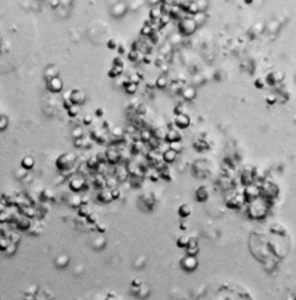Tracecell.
I'll return each mask as SVG.
<instances>
[{
    "mask_svg": "<svg viewBox=\"0 0 296 300\" xmlns=\"http://www.w3.org/2000/svg\"><path fill=\"white\" fill-rule=\"evenodd\" d=\"M197 28V24L192 17H183L178 24V30L181 36L189 37L192 35Z\"/></svg>",
    "mask_w": 296,
    "mask_h": 300,
    "instance_id": "1",
    "label": "cell"
},
{
    "mask_svg": "<svg viewBox=\"0 0 296 300\" xmlns=\"http://www.w3.org/2000/svg\"><path fill=\"white\" fill-rule=\"evenodd\" d=\"M174 124L180 129L187 128L191 124V118L186 114L176 115L174 119Z\"/></svg>",
    "mask_w": 296,
    "mask_h": 300,
    "instance_id": "2",
    "label": "cell"
},
{
    "mask_svg": "<svg viewBox=\"0 0 296 300\" xmlns=\"http://www.w3.org/2000/svg\"><path fill=\"white\" fill-rule=\"evenodd\" d=\"M69 100L74 105H81L85 101V95L82 90H72Z\"/></svg>",
    "mask_w": 296,
    "mask_h": 300,
    "instance_id": "3",
    "label": "cell"
},
{
    "mask_svg": "<svg viewBox=\"0 0 296 300\" xmlns=\"http://www.w3.org/2000/svg\"><path fill=\"white\" fill-rule=\"evenodd\" d=\"M166 140L169 143L174 142V141H181L182 135H181V134L178 130H176V129H170L168 132H166Z\"/></svg>",
    "mask_w": 296,
    "mask_h": 300,
    "instance_id": "4",
    "label": "cell"
},
{
    "mask_svg": "<svg viewBox=\"0 0 296 300\" xmlns=\"http://www.w3.org/2000/svg\"><path fill=\"white\" fill-rule=\"evenodd\" d=\"M197 96L196 90L193 87H187L182 92V97L186 101L193 100Z\"/></svg>",
    "mask_w": 296,
    "mask_h": 300,
    "instance_id": "5",
    "label": "cell"
},
{
    "mask_svg": "<svg viewBox=\"0 0 296 300\" xmlns=\"http://www.w3.org/2000/svg\"><path fill=\"white\" fill-rule=\"evenodd\" d=\"M50 90L54 92H59L62 89V82L58 78V77H54L51 78L50 83H49Z\"/></svg>",
    "mask_w": 296,
    "mask_h": 300,
    "instance_id": "6",
    "label": "cell"
},
{
    "mask_svg": "<svg viewBox=\"0 0 296 300\" xmlns=\"http://www.w3.org/2000/svg\"><path fill=\"white\" fill-rule=\"evenodd\" d=\"M152 136L157 139V140H162V139H166V132L165 131V129L161 127H158L156 128H154L153 132H152Z\"/></svg>",
    "mask_w": 296,
    "mask_h": 300,
    "instance_id": "7",
    "label": "cell"
},
{
    "mask_svg": "<svg viewBox=\"0 0 296 300\" xmlns=\"http://www.w3.org/2000/svg\"><path fill=\"white\" fill-rule=\"evenodd\" d=\"M106 157L110 162H116L119 158V154L116 150L109 149L106 154Z\"/></svg>",
    "mask_w": 296,
    "mask_h": 300,
    "instance_id": "8",
    "label": "cell"
},
{
    "mask_svg": "<svg viewBox=\"0 0 296 300\" xmlns=\"http://www.w3.org/2000/svg\"><path fill=\"white\" fill-rule=\"evenodd\" d=\"M176 154H177V153L176 152H174L173 150H172V149H167L165 153H164V154H163V159H164V161H166V162H172L174 160H175V158H176Z\"/></svg>",
    "mask_w": 296,
    "mask_h": 300,
    "instance_id": "9",
    "label": "cell"
},
{
    "mask_svg": "<svg viewBox=\"0 0 296 300\" xmlns=\"http://www.w3.org/2000/svg\"><path fill=\"white\" fill-rule=\"evenodd\" d=\"M123 72V68L121 67H113L109 70L108 73H107V76L111 78H115L119 76H120Z\"/></svg>",
    "mask_w": 296,
    "mask_h": 300,
    "instance_id": "10",
    "label": "cell"
},
{
    "mask_svg": "<svg viewBox=\"0 0 296 300\" xmlns=\"http://www.w3.org/2000/svg\"><path fill=\"white\" fill-rule=\"evenodd\" d=\"M161 15H162V13H161V10H160V9L159 7H153L149 11V17L152 20L159 19Z\"/></svg>",
    "mask_w": 296,
    "mask_h": 300,
    "instance_id": "11",
    "label": "cell"
},
{
    "mask_svg": "<svg viewBox=\"0 0 296 300\" xmlns=\"http://www.w3.org/2000/svg\"><path fill=\"white\" fill-rule=\"evenodd\" d=\"M167 85V80L164 76L159 77L156 81H155V87H157L159 90H163L166 87Z\"/></svg>",
    "mask_w": 296,
    "mask_h": 300,
    "instance_id": "12",
    "label": "cell"
},
{
    "mask_svg": "<svg viewBox=\"0 0 296 300\" xmlns=\"http://www.w3.org/2000/svg\"><path fill=\"white\" fill-rule=\"evenodd\" d=\"M206 17H207V16H206V14L204 12L199 11V12H197V14H195L193 16L192 18L194 19V21L196 22V23H197V25H199V24H202V23H203L205 22Z\"/></svg>",
    "mask_w": 296,
    "mask_h": 300,
    "instance_id": "13",
    "label": "cell"
},
{
    "mask_svg": "<svg viewBox=\"0 0 296 300\" xmlns=\"http://www.w3.org/2000/svg\"><path fill=\"white\" fill-rule=\"evenodd\" d=\"M181 11H182V10H181V8L179 7V4H172V7H171V10H170L169 15H170L171 17L177 18L180 15Z\"/></svg>",
    "mask_w": 296,
    "mask_h": 300,
    "instance_id": "14",
    "label": "cell"
},
{
    "mask_svg": "<svg viewBox=\"0 0 296 300\" xmlns=\"http://www.w3.org/2000/svg\"><path fill=\"white\" fill-rule=\"evenodd\" d=\"M148 112V108L145 103H139L135 108V113L138 115H145Z\"/></svg>",
    "mask_w": 296,
    "mask_h": 300,
    "instance_id": "15",
    "label": "cell"
},
{
    "mask_svg": "<svg viewBox=\"0 0 296 300\" xmlns=\"http://www.w3.org/2000/svg\"><path fill=\"white\" fill-rule=\"evenodd\" d=\"M154 29L152 27V25H150V24H145L142 28H141V30H140V34L141 35H143V36H146V37H149L151 34H152V30H153Z\"/></svg>",
    "mask_w": 296,
    "mask_h": 300,
    "instance_id": "16",
    "label": "cell"
},
{
    "mask_svg": "<svg viewBox=\"0 0 296 300\" xmlns=\"http://www.w3.org/2000/svg\"><path fill=\"white\" fill-rule=\"evenodd\" d=\"M139 57V51L137 50H129V52L127 53V58L131 61V62H136Z\"/></svg>",
    "mask_w": 296,
    "mask_h": 300,
    "instance_id": "17",
    "label": "cell"
},
{
    "mask_svg": "<svg viewBox=\"0 0 296 300\" xmlns=\"http://www.w3.org/2000/svg\"><path fill=\"white\" fill-rule=\"evenodd\" d=\"M125 88V91L127 93V94H129V95H134L135 94V92L137 91V90H138V85H136V84H133V83H128L126 87H124Z\"/></svg>",
    "mask_w": 296,
    "mask_h": 300,
    "instance_id": "18",
    "label": "cell"
},
{
    "mask_svg": "<svg viewBox=\"0 0 296 300\" xmlns=\"http://www.w3.org/2000/svg\"><path fill=\"white\" fill-rule=\"evenodd\" d=\"M187 12L192 14V15H195L197 14V12H199V9H198V6H197V2H191L190 3V5L188 7V10H187Z\"/></svg>",
    "mask_w": 296,
    "mask_h": 300,
    "instance_id": "19",
    "label": "cell"
},
{
    "mask_svg": "<svg viewBox=\"0 0 296 300\" xmlns=\"http://www.w3.org/2000/svg\"><path fill=\"white\" fill-rule=\"evenodd\" d=\"M80 111V107L79 105H72L69 109H68V112H69V115L71 116V117H75L78 114Z\"/></svg>",
    "mask_w": 296,
    "mask_h": 300,
    "instance_id": "20",
    "label": "cell"
},
{
    "mask_svg": "<svg viewBox=\"0 0 296 300\" xmlns=\"http://www.w3.org/2000/svg\"><path fill=\"white\" fill-rule=\"evenodd\" d=\"M169 147H170V149L173 150L174 152L176 153H179L181 151L182 149V143L181 141H174V142H171L169 144Z\"/></svg>",
    "mask_w": 296,
    "mask_h": 300,
    "instance_id": "21",
    "label": "cell"
},
{
    "mask_svg": "<svg viewBox=\"0 0 296 300\" xmlns=\"http://www.w3.org/2000/svg\"><path fill=\"white\" fill-rule=\"evenodd\" d=\"M152 133H151L149 130H146V129L142 130V131H141V133H140V134H139L140 140H142V141H150V140H151V138H152Z\"/></svg>",
    "mask_w": 296,
    "mask_h": 300,
    "instance_id": "22",
    "label": "cell"
},
{
    "mask_svg": "<svg viewBox=\"0 0 296 300\" xmlns=\"http://www.w3.org/2000/svg\"><path fill=\"white\" fill-rule=\"evenodd\" d=\"M170 19H171V17L169 14H162L161 17H159V24L160 26L164 27L166 26V24H168V23L170 22Z\"/></svg>",
    "mask_w": 296,
    "mask_h": 300,
    "instance_id": "23",
    "label": "cell"
},
{
    "mask_svg": "<svg viewBox=\"0 0 296 300\" xmlns=\"http://www.w3.org/2000/svg\"><path fill=\"white\" fill-rule=\"evenodd\" d=\"M128 79H129V81H130L131 83H133V84L138 85V84L139 83L140 80H141V77H140L138 73H133V74H132V75L128 77Z\"/></svg>",
    "mask_w": 296,
    "mask_h": 300,
    "instance_id": "24",
    "label": "cell"
},
{
    "mask_svg": "<svg viewBox=\"0 0 296 300\" xmlns=\"http://www.w3.org/2000/svg\"><path fill=\"white\" fill-rule=\"evenodd\" d=\"M172 5V4H170V3L162 2L161 6L159 7L160 10H161V13H162V14H169V13H170V10H171Z\"/></svg>",
    "mask_w": 296,
    "mask_h": 300,
    "instance_id": "25",
    "label": "cell"
},
{
    "mask_svg": "<svg viewBox=\"0 0 296 300\" xmlns=\"http://www.w3.org/2000/svg\"><path fill=\"white\" fill-rule=\"evenodd\" d=\"M118 45L119 43L115 38H110L106 43V46L109 50H115L118 48Z\"/></svg>",
    "mask_w": 296,
    "mask_h": 300,
    "instance_id": "26",
    "label": "cell"
},
{
    "mask_svg": "<svg viewBox=\"0 0 296 300\" xmlns=\"http://www.w3.org/2000/svg\"><path fill=\"white\" fill-rule=\"evenodd\" d=\"M113 64L114 67H121L123 68L125 62L123 60V58L121 57H115L113 60Z\"/></svg>",
    "mask_w": 296,
    "mask_h": 300,
    "instance_id": "27",
    "label": "cell"
},
{
    "mask_svg": "<svg viewBox=\"0 0 296 300\" xmlns=\"http://www.w3.org/2000/svg\"><path fill=\"white\" fill-rule=\"evenodd\" d=\"M174 114L176 115H179V114H185V108L183 104H178L176 105V107L174 108Z\"/></svg>",
    "mask_w": 296,
    "mask_h": 300,
    "instance_id": "28",
    "label": "cell"
},
{
    "mask_svg": "<svg viewBox=\"0 0 296 300\" xmlns=\"http://www.w3.org/2000/svg\"><path fill=\"white\" fill-rule=\"evenodd\" d=\"M112 133L114 136H121L124 134V130L121 127L116 126V127H113L112 128Z\"/></svg>",
    "mask_w": 296,
    "mask_h": 300,
    "instance_id": "29",
    "label": "cell"
},
{
    "mask_svg": "<svg viewBox=\"0 0 296 300\" xmlns=\"http://www.w3.org/2000/svg\"><path fill=\"white\" fill-rule=\"evenodd\" d=\"M149 38L151 39V41H152V43H156L159 40V31L153 30L152 32V34L149 36Z\"/></svg>",
    "mask_w": 296,
    "mask_h": 300,
    "instance_id": "30",
    "label": "cell"
},
{
    "mask_svg": "<svg viewBox=\"0 0 296 300\" xmlns=\"http://www.w3.org/2000/svg\"><path fill=\"white\" fill-rule=\"evenodd\" d=\"M82 134H83L82 128H80V127H77V128H76L73 130V136H74V137H76V139L81 138V137H82Z\"/></svg>",
    "mask_w": 296,
    "mask_h": 300,
    "instance_id": "31",
    "label": "cell"
},
{
    "mask_svg": "<svg viewBox=\"0 0 296 300\" xmlns=\"http://www.w3.org/2000/svg\"><path fill=\"white\" fill-rule=\"evenodd\" d=\"M197 6L199 9V11H204L208 6V2L207 1H197Z\"/></svg>",
    "mask_w": 296,
    "mask_h": 300,
    "instance_id": "32",
    "label": "cell"
},
{
    "mask_svg": "<svg viewBox=\"0 0 296 300\" xmlns=\"http://www.w3.org/2000/svg\"><path fill=\"white\" fill-rule=\"evenodd\" d=\"M83 123L85 124V125H90L92 122H93V117H92V115H90V114H86L84 117H83Z\"/></svg>",
    "mask_w": 296,
    "mask_h": 300,
    "instance_id": "33",
    "label": "cell"
},
{
    "mask_svg": "<svg viewBox=\"0 0 296 300\" xmlns=\"http://www.w3.org/2000/svg\"><path fill=\"white\" fill-rule=\"evenodd\" d=\"M117 50H118V53H119V54H120V55H122V54L126 53V45H125V44H123V43H119V44L118 45Z\"/></svg>",
    "mask_w": 296,
    "mask_h": 300,
    "instance_id": "34",
    "label": "cell"
},
{
    "mask_svg": "<svg viewBox=\"0 0 296 300\" xmlns=\"http://www.w3.org/2000/svg\"><path fill=\"white\" fill-rule=\"evenodd\" d=\"M142 60H143V62H144L145 63H146V64H149V63H152V57H151V56L148 55V54L144 55L143 57H142Z\"/></svg>",
    "mask_w": 296,
    "mask_h": 300,
    "instance_id": "35",
    "label": "cell"
},
{
    "mask_svg": "<svg viewBox=\"0 0 296 300\" xmlns=\"http://www.w3.org/2000/svg\"><path fill=\"white\" fill-rule=\"evenodd\" d=\"M104 113H105L104 108H101V107H100V108H98L95 110V114H96V116H98V117H101V116L104 114Z\"/></svg>",
    "mask_w": 296,
    "mask_h": 300,
    "instance_id": "36",
    "label": "cell"
},
{
    "mask_svg": "<svg viewBox=\"0 0 296 300\" xmlns=\"http://www.w3.org/2000/svg\"><path fill=\"white\" fill-rule=\"evenodd\" d=\"M71 92H72V90H68V91H66V93L63 95L64 100H69L70 96H71Z\"/></svg>",
    "mask_w": 296,
    "mask_h": 300,
    "instance_id": "37",
    "label": "cell"
},
{
    "mask_svg": "<svg viewBox=\"0 0 296 300\" xmlns=\"http://www.w3.org/2000/svg\"><path fill=\"white\" fill-rule=\"evenodd\" d=\"M137 101H138V98H137V97H134V98H132V99H131V103H132V104H133V103L136 104Z\"/></svg>",
    "mask_w": 296,
    "mask_h": 300,
    "instance_id": "38",
    "label": "cell"
}]
</instances>
